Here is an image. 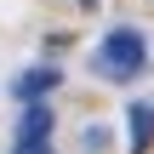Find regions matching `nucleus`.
I'll list each match as a JSON object with an SVG mask.
<instances>
[{
    "label": "nucleus",
    "mask_w": 154,
    "mask_h": 154,
    "mask_svg": "<svg viewBox=\"0 0 154 154\" xmlns=\"http://www.w3.org/2000/svg\"><path fill=\"white\" fill-rule=\"evenodd\" d=\"M91 69H97V80H109V86L137 80V74L149 69V40H143V29H109V34L97 40V51H91Z\"/></svg>",
    "instance_id": "f257e3e1"
},
{
    "label": "nucleus",
    "mask_w": 154,
    "mask_h": 154,
    "mask_svg": "<svg viewBox=\"0 0 154 154\" xmlns=\"http://www.w3.org/2000/svg\"><path fill=\"white\" fill-rule=\"evenodd\" d=\"M126 149L131 154L154 149V97H137V103L126 109Z\"/></svg>",
    "instance_id": "f03ea898"
},
{
    "label": "nucleus",
    "mask_w": 154,
    "mask_h": 154,
    "mask_svg": "<svg viewBox=\"0 0 154 154\" xmlns=\"http://www.w3.org/2000/svg\"><path fill=\"white\" fill-rule=\"evenodd\" d=\"M51 137V109L46 103H29L23 120H17V143H46Z\"/></svg>",
    "instance_id": "7ed1b4c3"
},
{
    "label": "nucleus",
    "mask_w": 154,
    "mask_h": 154,
    "mask_svg": "<svg viewBox=\"0 0 154 154\" xmlns=\"http://www.w3.org/2000/svg\"><path fill=\"white\" fill-rule=\"evenodd\" d=\"M51 86H57V69H29V74H17V80H11V91H17L23 103H40Z\"/></svg>",
    "instance_id": "20e7f679"
},
{
    "label": "nucleus",
    "mask_w": 154,
    "mask_h": 154,
    "mask_svg": "<svg viewBox=\"0 0 154 154\" xmlns=\"http://www.w3.org/2000/svg\"><path fill=\"white\" fill-rule=\"evenodd\" d=\"M11 154H51V143H17Z\"/></svg>",
    "instance_id": "39448f33"
},
{
    "label": "nucleus",
    "mask_w": 154,
    "mask_h": 154,
    "mask_svg": "<svg viewBox=\"0 0 154 154\" xmlns=\"http://www.w3.org/2000/svg\"><path fill=\"white\" fill-rule=\"evenodd\" d=\"M80 6H97V0H80Z\"/></svg>",
    "instance_id": "423d86ee"
}]
</instances>
